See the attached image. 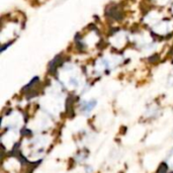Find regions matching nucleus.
Instances as JSON below:
<instances>
[{
    "label": "nucleus",
    "mask_w": 173,
    "mask_h": 173,
    "mask_svg": "<svg viewBox=\"0 0 173 173\" xmlns=\"http://www.w3.org/2000/svg\"><path fill=\"white\" fill-rule=\"evenodd\" d=\"M97 105V100L96 99H91V100L82 101L81 106H80V110L82 111L83 114L88 115L92 110L94 109V107Z\"/></svg>",
    "instance_id": "f257e3e1"
}]
</instances>
